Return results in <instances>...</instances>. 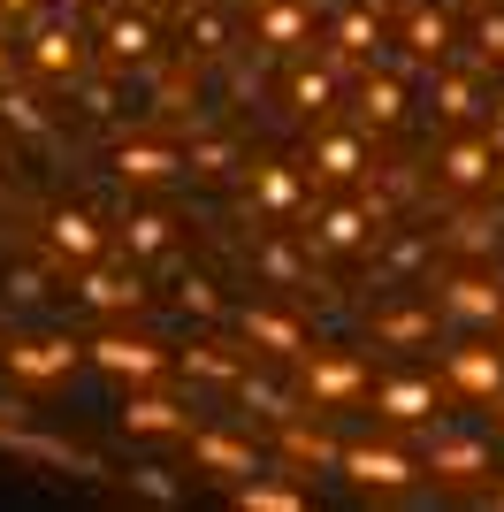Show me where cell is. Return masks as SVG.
<instances>
[{"label":"cell","instance_id":"6da1fadb","mask_svg":"<svg viewBox=\"0 0 504 512\" xmlns=\"http://www.w3.org/2000/svg\"><path fill=\"white\" fill-rule=\"evenodd\" d=\"M16 62L31 69V77H46V85H84V69H92V31L69 23V16H54V8H39V16L23 23Z\"/></svg>","mask_w":504,"mask_h":512},{"label":"cell","instance_id":"7a4b0ae2","mask_svg":"<svg viewBox=\"0 0 504 512\" xmlns=\"http://www.w3.org/2000/svg\"><path fill=\"white\" fill-rule=\"evenodd\" d=\"M298 406H314V413H336V406H367V360H352V352H298Z\"/></svg>","mask_w":504,"mask_h":512},{"label":"cell","instance_id":"3957f363","mask_svg":"<svg viewBox=\"0 0 504 512\" xmlns=\"http://www.w3.org/2000/svg\"><path fill=\"white\" fill-rule=\"evenodd\" d=\"M153 46H161V23H153L146 0H138V8L107 0V8H100V23H92V62H107V69H146Z\"/></svg>","mask_w":504,"mask_h":512},{"label":"cell","instance_id":"277c9868","mask_svg":"<svg viewBox=\"0 0 504 512\" xmlns=\"http://www.w3.org/2000/svg\"><path fill=\"white\" fill-rule=\"evenodd\" d=\"M84 367L77 337H0V375L23 390H54Z\"/></svg>","mask_w":504,"mask_h":512},{"label":"cell","instance_id":"5b68a950","mask_svg":"<svg viewBox=\"0 0 504 512\" xmlns=\"http://www.w3.org/2000/svg\"><path fill=\"white\" fill-rule=\"evenodd\" d=\"M504 390V352L482 337V329H466L451 352H443V398H466V406H489Z\"/></svg>","mask_w":504,"mask_h":512},{"label":"cell","instance_id":"8992f818","mask_svg":"<svg viewBox=\"0 0 504 512\" xmlns=\"http://www.w3.org/2000/svg\"><path fill=\"white\" fill-rule=\"evenodd\" d=\"M436 314L451 321V329H497L504 321V276H489V268H451V276L436 283Z\"/></svg>","mask_w":504,"mask_h":512},{"label":"cell","instance_id":"52a82bcc","mask_svg":"<svg viewBox=\"0 0 504 512\" xmlns=\"http://www.w3.org/2000/svg\"><path fill=\"white\" fill-rule=\"evenodd\" d=\"M497 169H504V153L489 146L474 123L451 130V138L436 146V176H443V192H451V199H482L489 184H497Z\"/></svg>","mask_w":504,"mask_h":512},{"label":"cell","instance_id":"ba28073f","mask_svg":"<svg viewBox=\"0 0 504 512\" xmlns=\"http://www.w3.org/2000/svg\"><path fill=\"white\" fill-rule=\"evenodd\" d=\"M77 352L100 367L107 383H161L168 375V352L153 337H130V329H100V337H84Z\"/></svg>","mask_w":504,"mask_h":512},{"label":"cell","instance_id":"9c48e42d","mask_svg":"<svg viewBox=\"0 0 504 512\" xmlns=\"http://www.w3.org/2000/svg\"><path fill=\"white\" fill-rule=\"evenodd\" d=\"M367 406H375L390 428H428L443 413V383H436V375H420V367H405V375L367 383Z\"/></svg>","mask_w":504,"mask_h":512},{"label":"cell","instance_id":"30bf717a","mask_svg":"<svg viewBox=\"0 0 504 512\" xmlns=\"http://www.w3.org/2000/svg\"><path fill=\"white\" fill-rule=\"evenodd\" d=\"M482 107H489V92H482V69H466L459 54H443V62L428 69V115H436L443 130L482 123Z\"/></svg>","mask_w":504,"mask_h":512},{"label":"cell","instance_id":"8fae6325","mask_svg":"<svg viewBox=\"0 0 504 512\" xmlns=\"http://www.w3.org/2000/svg\"><path fill=\"white\" fill-rule=\"evenodd\" d=\"M245 16H252V46H268V54H314V23H321L314 0H245Z\"/></svg>","mask_w":504,"mask_h":512},{"label":"cell","instance_id":"7c38bea8","mask_svg":"<svg viewBox=\"0 0 504 512\" xmlns=\"http://www.w3.org/2000/svg\"><path fill=\"white\" fill-rule=\"evenodd\" d=\"M77 299L92 306V314H107V321H123V314H138L146 306V268L130 260V268H115V260H84L77 268Z\"/></svg>","mask_w":504,"mask_h":512},{"label":"cell","instance_id":"4fadbf2b","mask_svg":"<svg viewBox=\"0 0 504 512\" xmlns=\"http://www.w3.org/2000/svg\"><path fill=\"white\" fill-rule=\"evenodd\" d=\"M306 169H314V184H359V176L375 169L367 161V130H344V123H314V138H306Z\"/></svg>","mask_w":504,"mask_h":512},{"label":"cell","instance_id":"5bb4252c","mask_svg":"<svg viewBox=\"0 0 504 512\" xmlns=\"http://www.w3.org/2000/svg\"><path fill=\"white\" fill-rule=\"evenodd\" d=\"M420 474H443V482H489V474H497V444H489V436H443V428L428 421Z\"/></svg>","mask_w":504,"mask_h":512},{"label":"cell","instance_id":"9a60e30c","mask_svg":"<svg viewBox=\"0 0 504 512\" xmlns=\"http://www.w3.org/2000/svg\"><path fill=\"white\" fill-rule=\"evenodd\" d=\"M336 474L359 482V490H405L420 474V459L398 451V444H336Z\"/></svg>","mask_w":504,"mask_h":512},{"label":"cell","instance_id":"2e32d148","mask_svg":"<svg viewBox=\"0 0 504 512\" xmlns=\"http://www.w3.org/2000/svg\"><path fill=\"white\" fill-rule=\"evenodd\" d=\"M115 176L130 192H168V184H184V153L168 138H123L115 146Z\"/></svg>","mask_w":504,"mask_h":512},{"label":"cell","instance_id":"e0dca14e","mask_svg":"<svg viewBox=\"0 0 504 512\" xmlns=\"http://www.w3.org/2000/svg\"><path fill=\"white\" fill-rule=\"evenodd\" d=\"M375 54H382V0H352V8H336V16H329V62L367 69Z\"/></svg>","mask_w":504,"mask_h":512},{"label":"cell","instance_id":"ac0fdd59","mask_svg":"<svg viewBox=\"0 0 504 512\" xmlns=\"http://www.w3.org/2000/svg\"><path fill=\"white\" fill-rule=\"evenodd\" d=\"M107 245H123V260H138V268H146V260H168V253H176V214H168V207H146V199H130Z\"/></svg>","mask_w":504,"mask_h":512},{"label":"cell","instance_id":"d6986e66","mask_svg":"<svg viewBox=\"0 0 504 512\" xmlns=\"http://www.w3.org/2000/svg\"><path fill=\"white\" fill-rule=\"evenodd\" d=\"M245 199L260 214H268V222H291V214H306V169H291V161H252L245 169Z\"/></svg>","mask_w":504,"mask_h":512},{"label":"cell","instance_id":"ffe728a7","mask_svg":"<svg viewBox=\"0 0 504 512\" xmlns=\"http://www.w3.org/2000/svg\"><path fill=\"white\" fill-rule=\"evenodd\" d=\"M123 436H153V444H184V428H191V406H176V398H161L153 383H130L123 398Z\"/></svg>","mask_w":504,"mask_h":512},{"label":"cell","instance_id":"44dd1931","mask_svg":"<svg viewBox=\"0 0 504 512\" xmlns=\"http://www.w3.org/2000/svg\"><path fill=\"white\" fill-rule=\"evenodd\" d=\"M237 337L252 344V352H268V360H298L306 352V321L283 314V306H237Z\"/></svg>","mask_w":504,"mask_h":512},{"label":"cell","instance_id":"7402d4cb","mask_svg":"<svg viewBox=\"0 0 504 512\" xmlns=\"http://www.w3.org/2000/svg\"><path fill=\"white\" fill-rule=\"evenodd\" d=\"M100 253H107L100 214H84V207H54V214H46V260L84 268V260H100Z\"/></svg>","mask_w":504,"mask_h":512},{"label":"cell","instance_id":"603a6c76","mask_svg":"<svg viewBox=\"0 0 504 512\" xmlns=\"http://www.w3.org/2000/svg\"><path fill=\"white\" fill-rule=\"evenodd\" d=\"M184 444H191V467H199V474H230V482L268 474V467H260V451H252L245 436H222V428H184Z\"/></svg>","mask_w":504,"mask_h":512},{"label":"cell","instance_id":"cb8c5ba5","mask_svg":"<svg viewBox=\"0 0 504 512\" xmlns=\"http://www.w3.org/2000/svg\"><path fill=\"white\" fill-rule=\"evenodd\" d=\"M405 107H413L405 77H375V62L359 69V85H352V115H359V130H398V123H405Z\"/></svg>","mask_w":504,"mask_h":512},{"label":"cell","instance_id":"d4e9b609","mask_svg":"<svg viewBox=\"0 0 504 512\" xmlns=\"http://www.w3.org/2000/svg\"><path fill=\"white\" fill-rule=\"evenodd\" d=\"M451 46H459V23L443 16V8H428V0H413V8H405V62L436 69Z\"/></svg>","mask_w":504,"mask_h":512},{"label":"cell","instance_id":"484cf974","mask_svg":"<svg viewBox=\"0 0 504 512\" xmlns=\"http://www.w3.org/2000/svg\"><path fill=\"white\" fill-rule=\"evenodd\" d=\"M336 92H344V62H306V54H298L291 77H283V100H291L298 115H329Z\"/></svg>","mask_w":504,"mask_h":512},{"label":"cell","instance_id":"4316f807","mask_svg":"<svg viewBox=\"0 0 504 512\" xmlns=\"http://www.w3.org/2000/svg\"><path fill=\"white\" fill-rule=\"evenodd\" d=\"M367 230H382V222L367 207H352V199H336V207H314V230H306V237H314L321 253H359Z\"/></svg>","mask_w":504,"mask_h":512},{"label":"cell","instance_id":"83f0119b","mask_svg":"<svg viewBox=\"0 0 504 512\" xmlns=\"http://www.w3.org/2000/svg\"><path fill=\"white\" fill-rule=\"evenodd\" d=\"M0 444L8 451H23V459H46V467H69V474H100V459L92 451H77V444H62V436H31V428H0Z\"/></svg>","mask_w":504,"mask_h":512},{"label":"cell","instance_id":"f1b7e54d","mask_svg":"<svg viewBox=\"0 0 504 512\" xmlns=\"http://www.w3.org/2000/svg\"><path fill=\"white\" fill-rule=\"evenodd\" d=\"M230 390H237V398H245L252 413H268V421H291V413H306V406H298V390L268 383V375H260V367H252V360H245V375H237Z\"/></svg>","mask_w":504,"mask_h":512},{"label":"cell","instance_id":"f546056e","mask_svg":"<svg viewBox=\"0 0 504 512\" xmlns=\"http://www.w3.org/2000/svg\"><path fill=\"white\" fill-rule=\"evenodd\" d=\"M184 375H191V383H214V390H230L237 375H245V360H237L230 344L199 337V344H191V352H184Z\"/></svg>","mask_w":504,"mask_h":512},{"label":"cell","instance_id":"4dcf8cb0","mask_svg":"<svg viewBox=\"0 0 504 512\" xmlns=\"http://www.w3.org/2000/svg\"><path fill=\"white\" fill-rule=\"evenodd\" d=\"M176 16H184V54H222V46H230V16H222V8L184 0Z\"/></svg>","mask_w":504,"mask_h":512},{"label":"cell","instance_id":"1f68e13d","mask_svg":"<svg viewBox=\"0 0 504 512\" xmlns=\"http://www.w3.org/2000/svg\"><path fill=\"white\" fill-rule=\"evenodd\" d=\"M275 436H283V459H298V467H336V436L306 428V413H291V421H275Z\"/></svg>","mask_w":504,"mask_h":512},{"label":"cell","instance_id":"d6a6232c","mask_svg":"<svg viewBox=\"0 0 504 512\" xmlns=\"http://www.w3.org/2000/svg\"><path fill=\"white\" fill-rule=\"evenodd\" d=\"M436 337V306H382L375 314V344H428Z\"/></svg>","mask_w":504,"mask_h":512},{"label":"cell","instance_id":"836d02e7","mask_svg":"<svg viewBox=\"0 0 504 512\" xmlns=\"http://www.w3.org/2000/svg\"><path fill=\"white\" fill-rule=\"evenodd\" d=\"M443 245H451L459 260H489L504 245V214H459V230L443 237Z\"/></svg>","mask_w":504,"mask_h":512},{"label":"cell","instance_id":"e575fe53","mask_svg":"<svg viewBox=\"0 0 504 512\" xmlns=\"http://www.w3.org/2000/svg\"><path fill=\"white\" fill-rule=\"evenodd\" d=\"M466 46H474V54H459V46H451V54H459L466 69H504V16H497V8H482V16H474Z\"/></svg>","mask_w":504,"mask_h":512},{"label":"cell","instance_id":"d590c367","mask_svg":"<svg viewBox=\"0 0 504 512\" xmlns=\"http://www.w3.org/2000/svg\"><path fill=\"white\" fill-rule=\"evenodd\" d=\"M237 505H245V512H298L306 497H298L291 482H260V474H245V482H237Z\"/></svg>","mask_w":504,"mask_h":512},{"label":"cell","instance_id":"8d00e7d4","mask_svg":"<svg viewBox=\"0 0 504 512\" xmlns=\"http://www.w3.org/2000/svg\"><path fill=\"white\" fill-rule=\"evenodd\" d=\"M176 153H184V176H230L237 169L230 138H199V146H176Z\"/></svg>","mask_w":504,"mask_h":512},{"label":"cell","instance_id":"74e56055","mask_svg":"<svg viewBox=\"0 0 504 512\" xmlns=\"http://www.w3.org/2000/svg\"><path fill=\"white\" fill-rule=\"evenodd\" d=\"M0 115H8L23 138H46V107L31 100V92H8V85H0Z\"/></svg>","mask_w":504,"mask_h":512},{"label":"cell","instance_id":"f35d334b","mask_svg":"<svg viewBox=\"0 0 504 512\" xmlns=\"http://www.w3.org/2000/svg\"><path fill=\"white\" fill-rule=\"evenodd\" d=\"M130 490L153 497V505H176V497H184L176 482H168V467H138V474H130Z\"/></svg>","mask_w":504,"mask_h":512},{"label":"cell","instance_id":"ab89813d","mask_svg":"<svg viewBox=\"0 0 504 512\" xmlns=\"http://www.w3.org/2000/svg\"><path fill=\"white\" fill-rule=\"evenodd\" d=\"M184 314H199V321H222V299H214V283H207V276H191V283H184Z\"/></svg>","mask_w":504,"mask_h":512},{"label":"cell","instance_id":"60d3db41","mask_svg":"<svg viewBox=\"0 0 504 512\" xmlns=\"http://www.w3.org/2000/svg\"><path fill=\"white\" fill-rule=\"evenodd\" d=\"M8 299H23V306H39V299H46V283H39V268H8Z\"/></svg>","mask_w":504,"mask_h":512},{"label":"cell","instance_id":"b9f144b4","mask_svg":"<svg viewBox=\"0 0 504 512\" xmlns=\"http://www.w3.org/2000/svg\"><path fill=\"white\" fill-rule=\"evenodd\" d=\"M46 8H54V16H69V23H84V31H92V23H100V8H107V0H46Z\"/></svg>","mask_w":504,"mask_h":512},{"label":"cell","instance_id":"7bdbcfd3","mask_svg":"<svg viewBox=\"0 0 504 512\" xmlns=\"http://www.w3.org/2000/svg\"><path fill=\"white\" fill-rule=\"evenodd\" d=\"M482 138L504 153V100H489V107H482Z\"/></svg>","mask_w":504,"mask_h":512},{"label":"cell","instance_id":"ee69618b","mask_svg":"<svg viewBox=\"0 0 504 512\" xmlns=\"http://www.w3.org/2000/svg\"><path fill=\"white\" fill-rule=\"evenodd\" d=\"M39 8H46V0H0V23H16V31H23V23L39 16Z\"/></svg>","mask_w":504,"mask_h":512},{"label":"cell","instance_id":"f6af8a7d","mask_svg":"<svg viewBox=\"0 0 504 512\" xmlns=\"http://www.w3.org/2000/svg\"><path fill=\"white\" fill-rule=\"evenodd\" d=\"M16 77V46H8V23H0V85Z\"/></svg>","mask_w":504,"mask_h":512},{"label":"cell","instance_id":"bcb514c9","mask_svg":"<svg viewBox=\"0 0 504 512\" xmlns=\"http://www.w3.org/2000/svg\"><path fill=\"white\" fill-rule=\"evenodd\" d=\"M489 406H497V436H504V390H497V398H489Z\"/></svg>","mask_w":504,"mask_h":512},{"label":"cell","instance_id":"7dc6e473","mask_svg":"<svg viewBox=\"0 0 504 512\" xmlns=\"http://www.w3.org/2000/svg\"><path fill=\"white\" fill-rule=\"evenodd\" d=\"M489 192H497V214H504V169H497V184H489Z\"/></svg>","mask_w":504,"mask_h":512},{"label":"cell","instance_id":"c3c4849f","mask_svg":"<svg viewBox=\"0 0 504 512\" xmlns=\"http://www.w3.org/2000/svg\"><path fill=\"white\" fill-rule=\"evenodd\" d=\"M146 8H153V16H161V8H184V0H146Z\"/></svg>","mask_w":504,"mask_h":512},{"label":"cell","instance_id":"681fc988","mask_svg":"<svg viewBox=\"0 0 504 512\" xmlns=\"http://www.w3.org/2000/svg\"><path fill=\"white\" fill-rule=\"evenodd\" d=\"M497 505H504V482H497Z\"/></svg>","mask_w":504,"mask_h":512},{"label":"cell","instance_id":"f907efd6","mask_svg":"<svg viewBox=\"0 0 504 512\" xmlns=\"http://www.w3.org/2000/svg\"><path fill=\"white\" fill-rule=\"evenodd\" d=\"M237 8H245V0H237Z\"/></svg>","mask_w":504,"mask_h":512},{"label":"cell","instance_id":"816d5d0a","mask_svg":"<svg viewBox=\"0 0 504 512\" xmlns=\"http://www.w3.org/2000/svg\"><path fill=\"white\" fill-rule=\"evenodd\" d=\"M497 329H504V321H497Z\"/></svg>","mask_w":504,"mask_h":512}]
</instances>
